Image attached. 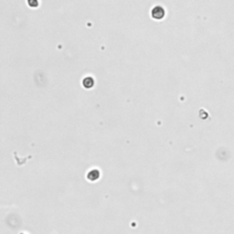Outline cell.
<instances>
[{
	"label": "cell",
	"instance_id": "cell-3",
	"mask_svg": "<svg viewBox=\"0 0 234 234\" xmlns=\"http://www.w3.org/2000/svg\"><path fill=\"white\" fill-rule=\"evenodd\" d=\"M83 85L87 89L91 88V87L93 86V78H91V77L85 78V79L83 80Z\"/></svg>",
	"mask_w": 234,
	"mask_h": 234
},
{
	"label": "cell",
	"instance_id": "cell-2",
	"mask_svg": "<svg viewBox=\"0 0 234 234\" xmlns=\"http://www.w3.org/2000/svg\"><path fill=\"white\" fill-rule=\"evenodd\" d=\"M99 176H100V172H99L98 170H96V169H93L88 174L87 178H88L89 180L94 181V180H97L99 178Z\"/></svg>",
	"mask_w": 234,
	"mask_h": 234
},
{
	"label": "cell",
	"instance_id": "cell-1",
	"mask_svg": "<svg viewBox=\"0 0 234 234\" xmlns=\"http://www.w3.org/2000/svg\"><path fill=\"white\" fill-rule=\"evenodd\" d=\"M151 15H152V18L157 19V20H161L165 18V15H166V11L164 9V8L161 6H155V8L152 9L151 11Z\"/></svg>",
	"mask_w": 234,
	"mask_h": 234
}]
</instances>
